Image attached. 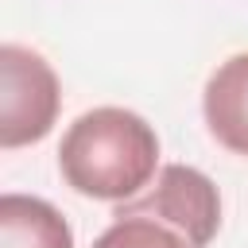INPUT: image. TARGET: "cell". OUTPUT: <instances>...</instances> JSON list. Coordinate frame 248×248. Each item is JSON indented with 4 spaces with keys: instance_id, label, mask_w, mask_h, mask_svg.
I'll return each instance as SVG.
<instances>
[{
    "instance_id": "cell-6",
    "label": "cell",
    "mask_w": 248,
    "mask_h": 248,
    "mask_svg": "<svg viewBox=\"0 0 248 248\" xmlns=\"http://www.w3.org/2000/svg\"><path fill=\"white\" fill-rule=\"evenodd\" d=\"M93 248H190V244L151 217H112V225L93 240Z\"/></svg>"
},
{
    "instance_id": "cell-1",
    "label": "cell",
    "mask_w": 248,
    "mask_h": 248,
    "mask_svg": "<svg viewBox=\"0 0 248 248\" xmlns=\"http://www.w3.org/2000/svg\"><path fill=\"white\" fill-rule=\"evenodd\" d=\"M159 167L155 128L128 108H89L81 112L58 147V170L66 186L101 202L136 198Z\"/></svg>"
},
{
    "instance_id": "cell-2",
    "label": "cell",
    "mask_w": 248,
    "mask_h": 248,
    "mask_svg": "<svg viewBox=\"0 0 248 248\" xmlns=\"http://www.w3.org/2000/svg\"><path fill=\"white\" fill-rule=\"evenodd\" d=\"M112 217H151L174 229L190 248H205L221 229V194L209 174L186 163H167L147 194L116 202Z\"/></svg>"
},
{
    "instance_id": "cell-5",
    "label": "cell",
    "mask_w": 248,
    "mask_h": 248,
    "mask_svg": "<svg viewBox=\"0 0 248 248\" xmlns=\"http://www.w3.org/2000/svg\"><path fill=\"white\" fill-rule=\"evenodd\" d=\"M0 248H74V232L50 202L31 194H4Z\"/></svg>"
},
{
    "instance_id": "cell-4",
    "label": "cell",
    "mask_w": 248,
    "mask_h": 248,
    "mask_svg": "<svg viewBox=\"0 0 248 248\" xmlns=\"http://www.w3.org/2000/svg\"><path fill=\"white\" fill-rule=\"evenodd\" d=\"M202 112L221 147L248 159V54L225 58L202 93Z\"/></svg>"
},
{
    "instance_id": "cell-3",
    "label": "cell",
    "mask_w": 248,
    "mask_h": 248,
    "mask_svg": "<svg viewBox=\"0 0 248 248\" xmlns=\"http://www.w3.org/2000/svg\"><path fill=\"white\" fill-rule=\"evenodd\" d=\"M58 78L27 46H0V147L39 143L58 120Z\"/></svg>"
}]
</instances>
